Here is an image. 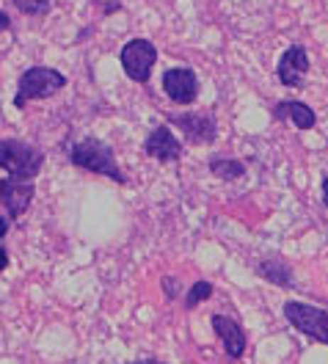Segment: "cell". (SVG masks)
<instances>
[{
  "label": "cell",
  "instance_id": "12",
  "mask_svg": "<svg viewBox=\"0 0 328 364\" xmlns=\"http://www.w3.org/2000/svg\"><path fill=\"white\" fill-rule=\"evenodd\" d=\"M273 119H290L298 130H312L317 124L315 111L301 100H281V102H276L273 105Z\"/></svg>",
  "mask_w": 328,
  "mask_h": 364
},
{
  "label": "cell",
  "instance_id": "11",
  "mask_svg": "<svg viewBox=\"0 0 328 364\" xmlns=\"http://www.w3.org/2000/svg\"><path fill=\"white\" fill-rule=\"evenodd\" d=\"M33 182H20V180H0V205L6 207L9 218H20L25 210L33 202Z\"/></svg>",
  "mask_w": 328,
  "mask_h": 364
},
{
  "label": "cell",
  "instance_id": "13",
  "mask_svg": "<svg viewBox=\"0 0 328 364\" xmlns=\"http://www.w3.org/2000/svg\"><path fill=\"white\" fill-rule=\"evenodd\" d=\"M257 273L262 279H268L270 284H276V287H293V282H295L293 268L279 262V259H262L257 265Z\"/></svg>",
  "mask_w": 328,
  "mask_h": 364
},
{
  "label": "cell",
  "instance_id": "6",
  "mask_svg": "<svg viewBox=\"0 0 328 364\" xmlns=\"http://www.w3.org/2000/svg\"><path fill=\"white\" fill-rule=\"evenodd\" d=\"M168 124L180 127L187 144H215L218 141V122L207 111L196 114H168Z\"/></svg>",
  "mask_w": 328,
  "mask_h": 364
},
{
  "label": "cell",
  "instance_id": "5",
  "mask_svg": "<svg viewBox=\"0 0 328 364\" xmlns=\"http://www.w3.org/2000/svg\"><path fill=\"white\" fill-rule=\"evenodd\" d=\"M119 61L124 67V75L143 86V83H149L152 69L158 64V45H152L149 39H130L121 47Z\"/></svg>",
  "mask_w": 328,
  "mask_h": 364
},
{
  "label": "cell",
  "instance_id": "10",
  "mask_svg": "<svg viewBox=\"0 0 328 364\" xmlns=\"http://www.w3.org/2000/svg\"><path fill=\"white\" fill-rule=\"evenodd\" d=\"M212 331L218 334V340L224 342V350H226V359H229V362H237V359L246 353L248 334H246V328L234 318L212 315Z\"/></svg>",
  "mask_w": 328,
  "mask_h": 364
},
{
  "label": "cell",
  "instance_id": "4",
  "mask_svg": "<svg viewBox=\"0 0 328 364\" xmlns=\"http://www.w3.org/2000/svg\"><path fill=\"white\" fill-rule=\"evenodd\" d=\"M284 318L304 337L328 345V309L312 306L304 301H287L284 304Z\"/></svg>",
  "mask_w": 328,
  "mask_h": 364
},
{
  "label": "cell",
  "instance_id": "15",
  "mask_svg": "<svg viewBox=\"0 0 328 364\" xmlns=\"http://www.w3.org/2000/svg\"><path fill=\"white\" fill-rule=\"evenodd\" d=\"M207 298H212V284L210 282H204V279H199L196 284H190L187 287V296H185V309L190 312V309H196L202 301H207Z\"/></svg>",
  "mask_w": 328,
  "mask_h": 364
},
{
  "label": "cell",
  "instance_id": "8",
  "mask_svg": "<svg viewBox=\"0 0 328 364\" xmlns=\"http://www.w3.org/2000/svg\"><path fill=\"white\" fill-rule=\"evenodd\" d=\"M306 72H309V55H306L304 45H290L281 53L279 64H276V75L284 86L290 89H304L306 86Z\"/></svg>",
  "mask_w": 328,
  "mask_h": 364
},
{
  "label": "cell",
  "instance_id": "18",
  "mask_svg": "<svg viewBox=\"0 0 328 364\" xmlns=\"http://www.w3.org/2000/svg\"><path fill=\"white\" fill-rule=\"evenodd\" d=\"M9 28H11V20H9V14H6V11H0V33H3V31H9Z\"/></svg>",
  "mask_w": 328,
  "mask_h": 364
},
{
  "label": "cell",
  "instance_id": "1",
  "mask_svg": "<svg viewBox=\"0 0 328 364\" xmlns=\"http://www.w3.org/2000/svg\"><path fill=\"white\" fill-rule=\"evenodd\" d=\"M70 163L83 168V171L102 174V177L119 182V185H127V177H124V171L119 168L116 158H114V149L99 138H83V141L72 144Z\"/></svg>",
  "mask_w": 328,
  "mask_h": 364
},
{
  "label": "cell",
  "instance_id": "22",
  "mask_svg": "<svg viewBox=\"0 0 328 364\" xmlns=\"http://www.w3.org/2000/svg\"><path fill=\"white\" fill-rule=\"evenodd\" d=\"M133 364H165V362H158V359H143V362H133Z\"/></svg>",
  "mask_w": 328,
  "mask_h": 364
},
{
  "label": "cell",
  "instance_id": "14",
  "mask_svg": "<svg viewBox=\"0 0 328 364\" xmlns=\"http://www.w3.org/2000/svg\"><path fill=\"white\" fill-rule=\"evenodd\" d=\"M210 171H212V177H218V180L232 182L246 174V163H243V160H234V158H212Z\"/></svg>",
  "mask_w": 328,
  "mask_h": 364
},
{
  "label": "cell",
  "instance_id": "20",
  "mask_svg": "<svg viewBox=\"0 0 328 364\" xmlns=\"http://www.w3.org/2000/svg\"><path fill=\"white\" fill-rule=\"evenodd\" d=\"M6 232H9V221H6V218H3V215H0V240H3V237H6Z\"/></svg>",
  "mask_w": 328,
  "mask_h": 364
},
{
  "label": "cell",
  "instance_id": "3",
  "mask_svg": "<svg viewBox=\"0 0 328 364\" xmlns=\"http://www.w3.org/2000/svg\"><path fill=\"white\" fill-rule=\"evenodd\" d=\"M67 86V77L53 67H31L23 72L20 77V86H17V94H14V105L17 108H25L28 102L33 100H47L53 94Z\"/></svg>",
  "mask_w": 328,
  "mask_h": 364
},
{
  "label": "cell",
  "instance_id": "16",
  "mask_svg": "<svg viewBox=\"0 0 328 364\" xmlns=\"http://www.w3.org/2000/svg\"><path fill=\"white\" fill-rule=\"evenodd\" d=\"M23 14H31V17H42L50 11V0H11Z\"/></svg>",
  "mask_w": 328,
  "mask_h": 364
},
{
  "label": "cell",
  "instance_id": "9",
  "mask_svg": "<svg viewBox=\"0 0 328 364\" xmlns=\"http://www.w3.org/2000/svg\"><path fill=\"white\" fill-rule=\"evenodd\" d=\"M143 152L149 158H155L158 163H171V160L182 158V144H180V138L174 136V130L168 124H158L143 141Z\"/></svg>",
  "mask_w": 328,
  "mask_h": 364
},
{
  "label": "cell",
  "instance_id": "17",
  "mask_svg": "<svg viewBox=\"0 0 328 364\" xmlns=\"http://www.w3.org/2000/svg\"><path fill=\"white\" fill-rule=\"evenodd\" d=\"M163 296L168 301H177L180 298V282L174 276H163Z\"/></svg>",
  "mask_w": 328,
  "mask_h": 364
},
{
  "label": "cell",
  "instance_id": "7",
  "mask_svg": "<svg viewBox=\"0 0 328 364\" xmlns=\"http://www.w3.org/2000/svg\"><path fill=\"white\" fill-rule=\"evenodd\" d=\"M163 91L165 97L177 105H190L199 97V77L187 67H174L163 72Z\"/></svg>",
  "mask_w": 328,
  "mask_h": 364
},
{
  "label": "cell",
  "instance_id": "21",
  "mask_svg": "<svg viewBox=\"0 0 328 364\" xmlns=\"http://www.w3.org/2000/svg\"><path fill=\"white\" fill-rule=\"evenodd\" d=\"M323 205L328 207V177L323 180Z\"/></svg>",
  "mask_w": 328,
  "mask_h": 364
},
{
  "label": "cell",
  "instance_id": "2",
  "mask_svg": "<svg viewBox=\"0 0 328 364\" xmlns=\"http://www.w3.org/2000/svg\"><path fill=\"white\" fill-rule=\"evenodd\" d=\"M45 166V155L42 149L17 141V138H3L0 141V168L20 182H33V177H39Z\"/></svg>",
  "mask_w": 328,
  "mask_h": 364
},
{
  "label": "cell",
  "instance_id": "19",
  "mask_svg": "<svg viewBox=\"0 0 328 364\" xmlns=\"http://www.w3.org/2000/svg\"><path fill=\"white\" fill-rule=\"evenodd\" d=\"M9 268V254H6V249H0V271H6Z\"/></svg>",
  "mask_w": 328,
  "mask_h": 364
}]
</instances>
